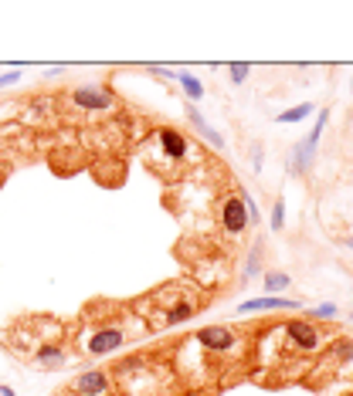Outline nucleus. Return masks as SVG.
Here are the masks:
<instances>
[{
	"label": "nucleus",
	"instance_id": "obj_14",
	"mask_svg": "<svg viewBox=\"0 0 353 396\" xmlns=\"http://www.w3.org/2000/svg\"><path fill=\"white\" fill-rule=\"evenodd\" d=\"M293 284V278L285 275V271H269L265 275V295H278V291H285Z\"/></svg>",
	"mask_w": 353,
	"mask_h": 396
},
{
	"label": "nucleus",
	"instance_id": "obj_12",
	"mask_svg": "<svg viewBox=\"0 0 353 396\" xmlns=\"http://www.w3.org/2000/svg\"><path fill=\"white\" fill-rule=\"evenodd\" d=\"M262 254H265V241L258 237L255 244H252V251H248V258H245V282L258 275V268H262Z\"/></svg>",
	"mask_w": 353,
	"mask_h": 396
},
{
	"label": "nucleus",
	"instance_id": "obj_15",
	"mask_svg": "<svg viewBox=\"0 0 353 396\" xmlns=\"http://www.w3.org/2000/svg\"><path fill=\"white\" fill-rule=\"evenodd\" d=\"M34 359H38L41 366H61V362H65V352H61L58 345H41Z\"/></svg>",
	"mask_w": 353,
	"mask_h": 396
},
{
	"label": "nucleus",
	"instance_id": "obj_18",
	"mask_svg": "<svg viewBox=\"0 0 353 396\" xmlns=\"http://www.w3.org/2000/svg\"><path fill=\"white\" fill-rule=\"evenodd\" d=\"M269 224H272L275 234L285 227V204H282V200H275V204H272V220H269Z\"/></svg>",
	"mask_w": 353,
	"mask_h": 396
},
{
	"label": "nucleus",
	"instance_id": "obj_22",
	"mask_svg": "<svg viewBox=\"0 0 353 396\" xmlns=\"http://www.w3.org/2000/svg\"><path fill=\"white\" fill-rule=\"evenodd\" d=\"M20 81V68H14V72H4L0 75V88H11V85H18Z\"/></svg>",
	"mask_w": 353,
	"mask_h": 396
},
{
	"label": "nucleus",
	"instance_id": "obj_16",
	"mask_svg": "<svg viewBox=\"0 0 353 396\" xmlns=\"http://www.w3.org/2000/svg\"><path fill=\"white\" fill-rule=\"evenodd\" d=\"M187 319H194V305L191 302H180L167 312V325H180V322H187Z\"/></svg>",
	"mask_w": 353,
	"mask_h": 396
},
{
	"label": "nucleus",
	"instance_id": "obj_3",
	"mask_svg": "<svg viewBox=\"0 0 353 396\" xmlns=\"http://www.w3.org/2000/svg\"><path fill=\"white\" fill-rule=\"evenodd\" d=\"M217 217H221V230H224L228 237H241L245 227H248V213H245L241 197H224V200H221V210H217Z\"/></svg>",
	"mask_w": 353,
	"mask_h": 396
},
{
	"label": "nucleus",
	"instance_id": "obj_24",
	"mask_svg": "<svg viewBox=\"0 0 353 396\" xmlns=\"http://www.w3.org/2000/svg\"><path fill=\"white\" fill-rule=\"evenodd\" d=\"M343 244H347V247H350V251H353V237H347V241H343Z\"/></svg>",
	"mask_w": 353,
	"mask_h": 396
},
{
	"label": "nucleus",
	"instance_id": "obj_6",
	"mask_svg": "<svg viewBox=\"0 0 353 396\" xmlns=\"http://www.w3.org/2000/svg\"><path fill=\"white\" fill-rule=\"evenodd\" d=\"M285 336L293 339V349H299V352H316L319 349V332H316L313 322L306 319L285 322Z\"/></svg>",
	"mask_w": 353,
	"mask_h": 396
},
{
	"label": "nucleus",
	"instance_id": "obj_4",
	"mask_svg": "<svg viewBox=\"0 0 353 396\" xmlns=\"http://www.w3.org/2000/svg\"><path fill=\"white\" fill-rule=\"evenodd\" d=\"M72 393L75 396H109L113 393V379L105 369H85L72 379Z\"/></svg>",
	"mask_w": 353,
	"mask_h": 396
},
{
	"label": "nucleus",
	"instance_id": "obj_17",
	"mask_svg": "<svg viewBox=\"0 0 353 396\" xmlns=\"http://www.w3.org/2000/svg\"><path fill=\"white\" fill-rule=\"evenodd\" d=\"M248 72H252V68H248L245 61H235V65H228V78H231V85H241V81L248 78Z\"/></svg>",
	"mask_w": 353,
	"mask_h": 396
},
{
	"label": "nucleus",
	"instance_id": "obj_5",
	"mask_svg": "<svg viewBox=\"0 0 353 396\" xmlns=\"http://www.w3.org/2000/svg\"><path fill=\"white\" fill-rule=\"evenodd\" d=\"M197 342H200L207 352H231L238 336H235V329H228V325H207V329L197 332Z\"/></svg>",
	"mask_w": 353,
	"mask_h": 396
},
{
	"label": "nucleus",
	"instance_id": "obj_7",
	"mask_svg": "<svg viewBox=\"0 0 353 396\" xmlns=\"http://www.w3.org/2000/svg\"><path fill=\"white\" fill-rule=\"evenodd\" d=\"M122 342H126V332H122V329H98V332L89 336L85 352H89V356H109V352L122 349Z\"/></svg>",
	"mask_w": 353,
	"mask_h": 396
},
{
	"label": "nucleus",
	"instance_id": "obj_21",
	"mask_svg": "<svg viewBox=\"0 0 353 396\" xmlns=\"http://www.w3.org/2000/svg\"><path fill=\"white\" fill-rule=\"evenodd\" d=\"M309 315H313V319H336V315H340V308H336V305H316L313 312H309Z\"/></svg>",
	"mask_w": 353,
	"mask_h": 396
},
{
	"label": "nucleus",
	"instance_id": "obj_1",
	"mask_svg": "<svg viewBox=\"0 0 353 396\" xmlns=\"http://www.w3.org/2000/svg\"><path fill=\"white\" fill-rule=\"evenodd\" d=\"M326 122H330V109H319L313 132H309L306 139H299V143L293 146V152H289V173H295V176H302V173H309V170H313L316 146H319V139H323V129H326Z\"/></svg>",
	"mask_w": 353,
	"mask_h": 396
},
{
	"label": "nucleus",
	"instance_id": "obj_11",
	"mask_svg": "<svg viewBox=\"0 0 353 396\" xmlns=\"http://www.w3.org/2000/svg\"><path fill=\"white\" fill-rule=\"evenodd\" d=\"M174 78H176V85L184 88V95H187V102H191V105L204 98V85H200V78H194L191 72H174Z\"/></svg>",
	"mask_w": 353,
	"mask_h": 396
},
{
	"label": "nucleus",
	"instance_id": "obj_2",
	"mask_svg": "<svg viewBox=\"0 0 353 396\" xmlns=\"http://www.w3.org/2000/svg\"><path fill=\"white\" fill-rule=\"evenodd\" d=\"M68 102L75 109H85V112H105V109L116 105V95L109 88H102V85H79L75 92L68 95Z\"/></svg>",
	"mask_w": 353,
	"mask_h": 396
},
{
	"label": "nucleus",
	"instance_id": "obj_23",
	"mask_svg": "<svg viewBox=\"0 0 353 396\" xmlns=\"http://www.w3.org/2000/svg\"><path fill=\"white\" fill-rule=\"evenodd\" d=\"M0 396H18V393H14L11 386H0Z\"/></svg>",
	"mask_w": 353,
	"mask_h": 396
},
{
	"label": "nucleus",
	"instance_id": "obj_9",
	"mask_svg": "<svg viewBox=\"0 0 353 396\" xmlns=\"http://www.w3.org/2000/svg\"><path fill=\"white\" fill-rule=\"evenodd\" d=\"M187 119H191V126H194V132L200 136V139H207L214 150H224V136H221L204 115L197 112V105H191V102H187Z\"/></svg>",
	"mask_w": 353,
	"mask_h": 396
},
{
	"label": "nucleus",
	"instance_id": "obj_19",
	"mask_svg": "<svg viewBox=\"0 0 353 396\" xmlns=\"http://www.w3.org/2000/svg\"><path fill=\"white\" fill-rule=\"evenodd\" d=\"M238 197H241V204H245V213H248V224H258V217H262V213H258L255 200H252V197H248V193H245V190H241V193H238Z\"/></svg>",
	"mask_w": 353,
	"mask_h": 396
},
{
	"label": "nucleus",
	"instance_id": "obj_20",
	"mask_svg": "<svg viewBox=\"0 0 353 396\" xmlns=\"http://www.w3.org/2000/svg\"><path fill=\"white\" fill-rule=\"evenodd\" d=\"M333 359H336V362H347V359H353V342H347V339L336 342V345H333Z\"/></svg>",
	"mask_w": 353,
	"mask_h": 396
},
{
	"label": "nucleus",
	"instance_id": "obj_8",
	"mask_svg": "<svg viewBox=\"0 0 353 396\" xmlns=\"http://www.w3.org/2000/svg\"><path fill=\"white\" fill-rule=\"evenodd\" d=\"M275 308H302V302L285 298V295H258L238 305V315H252V312H275Z\"/></svg>",
	"mask_w": 353,
	"mask_h": 396
},
{
	"label": "nucleus",
	"instance_id": "obj_10",
	"mask_svg": "<svg viewBox=\"0 0 353 396\" xmlns=\"http://www.w3.org/2000/svg\"><path fill=\"white\" fill-rule=\"evenodd\" d=\"M157 139H160V146H163V152H167V159H184L187 156V139H184L180 129L163 126V129H157Z\"/></svg>",
	"mask_w": 353,
	"mask_h": 396
},
{
	"label": "nucleus",
	"instance_id": "obj_13",
	"mask_svg": "<svg viewBox=\"0 0 353 396\" xmlns=\"http://www.w3.org/2000/svg\"><path fill=\"white\" fill-rule=\"evenodd\" d=\"M309 115H313V102H302V105H295V109L278 112L275 122H278V126H289V122H302V119H309Z\"/></svg>",
	"mask_w": 353,
	"mask_h": 396
}]
</instances>
